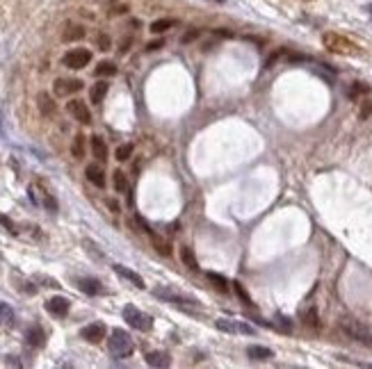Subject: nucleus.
<instances>
[{
	"label": "nucleus",
	"instance_id": "obj_1",
	"mask_svg": "<svg viewBox=\"0 0 372 369\" xmlns=\"http://www.w3.org/2000/svg\"><path fill=\"white\" fill-rule=\"evenodd\" d=\"M108 349H110V353H112L114 358H128V355L133 353V349H135L133 337H130L126 330L114 328L112 335H110V340H108Z\"/></svg>",
	"mask_w": 372,
	"mask_h": 369
},
{
	"label": "nucleus",
	"instance_id": "obj_2",
	"mask_svg": "<svg viewBox=\"0 0 372 369\" xmlns=\"http://www.w3.org/2000/svg\"><path fill=\"white\" fill-rule=\"evenodd\" d=\"M322 41L331 53H340V55H358L361 53L356 44H352L349 39H345V37H340V35H333V32H327V35L322 37Z\"/></svg>",
	"mask_w": 372,
	"mask_h": 369
},
{
	"label": "nucleus",
	"instance_id": "obj_3",
	"mask_svg": "<svg viewBox=\"0 0 372 369\" xmlns=\"http://www.w3.org/2000/svg\"><path fill=\"white\" fill-rule=\"evenodd\" d=\"M124 319L128 321L135 330H142V333H149V330L153 328V319H151L146 312L139 310V308H135V305H126L124 308Z\"/></svg>",
	"mask_w": 372,
	"mask_h": 369
},
{
	"label": "nucleus",
	"instance_id": "obj_4",
	"mask_svg": "<svg viewBox=\"0 0 372 369\" xmlns=\"http://www.w3.org/2000/svg\"><path fill=\"white\" fill-rule=\"evenodd\" d=\"M340 326H342V330H345L349 337H354V340L361 342V344L372 346V333L363 324H358V321H354V319H342Z\"/></svg>",
	"mask_w": 372,
	"mask_h": 369
},
{
	"label": "nucleus",
	"instance_id": "obj_5",
	"mask_svg": "<svg viewBox=\"0 0 372 369\" xmlns=\"http://www.w3.org/2000/svg\"><path fill=\"white\" fill-rule=\"evenodd\" d=\"M153 296H158V299L167 301V303H171V305H180V308H192V305L199 303V301L188 299V296L178 294V292H174V290H167V287H155Z\"/></svg>",
	"mask_w": 372,
	"mask_h": 369
},
{
	"label": "nucleus",
	"instance_id": "obj_6",
	"mask_svg": "<svg viewBox=\"0 0 372 369\" xmlns=\"http://www.w3.org/2000/svg\"><path fill=\"white\" fill-rule=\"evenodd\" d=\"M62 62H64V66L78 71V69H84V66L91 62V53L87 48H73V50H69V53L62 57Z\"/></svg>",
	"mask_w": 372,
	"mask_h": 369
},
{
	"label": "nucleus",
	"instance_id": "obj_7",
	"mask_svg": "<svg viewBox=\"0 0 372 369\" xmlns=\"http://www.w3.org/2000/svg\"><path fill=\"white\" fill-rule=\"evenodd\" d=\"M66 112H69L78 123H82V126H89L91 123V112L82 100H69V103H66Z\"/></svg>",
	"mask_w": 372,
	"mask_h": 369
},
{
	"label": "nucleus",
	"instance_id": "obj_8",
	"mask_svg": "<svg viewBox=\"0 0 372 369\" xmlns=\"http://www.w3.org/2000/svg\"><path fill=\"white\" fill-rule=\"evenodd\" d=\"M69 308H71V303L66 296H53V299L46 301V310L53 317H66L69 315Z\"/></svg>",
	"mask_w": 372,
	"mask_h": 369
},
{
	"label": "nucleus",
	"instance_id": "obj_9",
	"mask_svg": "<svg viewBox=\"0 0 372 369\" xmlns=\"http://www.w3.org/2000/svg\"><path fill=\"white\" fill-rule=\"evenodd\" d=\"M105 333H108V328H105L103 324H89V326H84L82 330H80V335H82V340L91 342V344H99V342L105 340Z\"/></svg>",
	"mask_w": 372,
	"mask_h": 369
},
{
	"label": "nucleus",
	"instance_id": "obj_10",
	"mask_svg": "<svg viewBox=\"0 0 372 369\" xmlns=\"http://www.w3.org/2000/svg\"><path fill=\"white\" fill-rule=\"evenodd\" d=\"M53 89H55V94H57V96H69V94L80 91V89H82V82H80V80H64V78H60V80H55Z\"/></svg>",
	"mask_w": 372,
	"mask_h": 369
},
{
	"label": "nucleus",
	"instance_id": "obj_11",
	"mask_svg": "<svg viewBox=\"0 0 372 369\" xmlns=\"http://www.w3.org/2000/svg\"><path fill=\"white\" fill-rule=\"evenodd\" d=\"M112 269H114V274H117V276H121L124 281H128L130 285L139 287V290L144 287V278H142V276H139V274H135L133 269H128V267H124V265H114Z\"/></svg>",
	"mask_w": 372,
	"mask_h": 369
},
{
	"label": "nucleus",
	"instance_id": "obj_12",
	"mask_svg": "<svg viewBox=\"0 0 372 369\" xmlns=\"http://www.w3.org/2000/svg\"><path fill=\"white\" fill-rule=\"evenodd\" d=\"M78 287L84 292V294L89 296H99L105 292V287L101 285V281H96V278H89V276H84V278H78Z\"/></svg>",
	"mask_w": 372,
	"mask_h": 369
},
{
	"label": "nucleus",
	"instance_id": "obj_13",
	"mask_svg": "<svg viewBox=\"0 0 372 369\" xmlns=\"http://www.w3.org/2000/svg\"><path fill=\"white\" fill-rule=\"evenodd\" d=\"M25 342L30 346H35V349H39V346H44L46 342V333L41 326H30L28 328V333H25Z\"/></svg>",
	"mask_w": 372,
	"mask_h": 369
},
{
	"label": "nucleus",
	"instance_id": "obj_14",
	"mask_svg": "<svg viewBox=\"0 0 372 369\" xmlns=\"http://www.w3.org/2000/svg\"><path fill=\"white\" fill-rule=\"evenodd\" d=\"M84 176H87V180H89L91 185H96V187H105V173L99 164H89V167L84 169Z\"/></svg>",
	"mask_w": 372,
	"mask_h": 369
},
{
	"label": "nucleus",
	"instance_id": "obj_15",
	"mask_svg": "<svg viewBox=\"0 0 372 369\" xmlns=\"http://www.w3.org/2000/svg\"><path fill=\"white\" fill-rule=\"evenodd\" d=\"M146 364L149 367H169L171 358L164 351H151V353H146Z\"/></svg>",
	"mask_w": 372,
	"mask_h": 369
},
{
	"label": "nucleus",
	"instance_id": "obj_16",
	"mask_svg": "<svg viewBox=\"0 0 372 369\" xmlns=\"http://www.w3.org/2000/svg\"><path fill=\"white\" fill-rule=\"evenodd\" d=\"M108 91H110V84L105 82V80H101V82H96L94 87H91V91H89V100H91L94 105L103 103V98L108 96Z\"/></svg>",
	"mask_w": 372,
	"mask_h": 369
},
{
	"label": "nucleus",
	"instance_id": "obj_17",
	"mask_svg": "<svg viewBox=\"0 0 372 369\" xmlns=\"http://www.w3.org/2000/svg\"><path fill=\"white\" fill-rule=\"evenodd\" d=\"M247 355L251 360H258V362H260V360L274 358V351L267 349V346H256V344H253V346H249V349H247Z\"/></svg>",
	"mask_w": 372,
	"mask_h": 369
},
{
	"label": "nucleus",
	"instance_id": "obj_18",
	"mask_svg": "<svg viewBox=\"0 0 372 369\" xmlns=\"http://www.w3.org/2000/svg\"><path fill=\"white\" fill-rule=\"evenodd\" d=\"M91 153H94V158L99 160V162H105V160H108V146H105V142L99 135L91 137Z\"/></svg>",
	"mask_w": 372,
	"mask_h": 369
},
{
	"label": "nucleus",
	"instance_id": "obj_19",
	"mask_svg": "<svg viewBox=\"0 0 372 369\" xmlns=\"http://www.w3.org/2000/svg\"><path fill=\"white\" fill-rule=\"evenodd\" d=\"M37 103H39V109H41V114H44V116H53L55 109H57V105L53 103V98H50L48 94H39Z\"/></svg>",
	"mask_w": 372,
	"mask_h": 369
},
{
	"label": "nucleus",
	"instance_id": "obj_20",
	"mask_svg": "<svg viewBox=\"0 0 372 369\" xmlns=\"http://www.w3.org/2000/svg\"><path fill=\"white\" fill-rule=\"evenodd\" d=\"M180 260H183V265L188 267V269L199 271V262H197V258H194V253H192L190 246H180Z\"/></svg>",
	"mask_w": 372,
	"mask_h": 369
},
{
	"label": "nucleus",
	"instance_id": "obj_21",
	"mask_svg": "<svg viewBox=\"0 0 372 369\" xmlns=\"http://www.w3.org/2000/svg\"><path fill=\"white\" fill-rule=\"evenodd\" d=\"M174 25H176L174 19H158V21H153V23H151V32H153V35H162V32L171 30Z\"/></svg>",
	"mask_w": 372,
	"mask_h": 369
},
{
	"label": "nucleus",
	"instance_id": "obj_22",
	"mask_svg": "<svg viewBox=\"0 0 372 369\" xmlns=\"http://www.w3.org/2000/svg\"><path fill=\"white\" fill-rule=\"evenodd\" d=\"M84 37V28H80V25H69V28L64 30V35H62V39L64 41H78Z\"/></svg>",
	"mask_w": 372,
	"mask_h": 369
},
{
	"label": "nucleus",
	"instance_id": "obj_23",
	"mask_svg": "<svg viewBox=\"0 0 372 369\" xmlns=\"http://www.w3.org/2000/svg\"><path fill=\"white\" fill-rule=\"evenodd\" d=\"M114 189H117L119 194H126V192L130 189L128 178H126L124 171H114Z\"/></svg>",
	"mask_w": 372,
	"mask_h": 369
},
{
	"label": "nucleus",
	"instance_id": "obj_24",
	"mask_svg": "<svg viewBox=\"0 0 372 369\" xmlns=\"http://www.w3.org/2000/svg\"><path fill=\"white\" fill-rule=\"evenodd\" d=\"M96 75H99V78L117 75V64H114V62H101V64L96 66Z\"/></svg>",
	"mask_w": 372,
	"mask_h": 369
},
{
	"label": "nucleus",
	"instance_id": "obj_25",
	"mask_svg": "<svg viewBox=\"0 0 372 369\" xmlns=\"http://www.w3.org/2000/svg\"><path fill=\"white\" fill-rule=\"evenodd\" d=\"M71 153H73V158H75V160L84 158V137H82V135H75V137H73V144H71Z\"/></svg>",
	"mask_w": 372,
	"mask_h": 369
},
{
	"label": "nucleus",
	"instance_id": "obj_26",
	"mask_svg": "<svg viewBox=\"0 0 372 369\" xmlns=\"http://www.w3.org/2000/svg\"><path fill=\"white\" fill-rule=\"evenodd\" d=\"M14 324V310L7 303H0V326Z\"/></svg>",
	"mask_w": 372,
	"mask_h": 369
},
{
	"label": "nucleus",
	"instance_id": "obj_27",
	"mask_svg": "<svg viewBox=\"0 0 372 369\" xmlns=\"http://www.w3.org/2000/svg\"><path fill=\"white\" fill-rule=\"evenodd\" d=\"M208 278L215 283V287H217L219 292H228V281H226V278H224V276L213 274V271H210V274H208Z\"/></svg>",
	"mask_w": 372,
	"mask_h": 369
},
{
	"label": "nucleus",
	"instance_id": "obj_28",
	"mask_svg": "<svg viewBox=\"0 0 372 369\" xmlns=\"http://www.w3.org/2000/svg\"><path fill=\"white\" fill-rule=\"evenodd\" d=\"M130 155H133V144H124V146L117 148V160H119V162L130 160Z\"/></svg>",
	"mask_w": 372,
	"mask_h": 369
},
{
	"label": "nucleus",
	"instance_id": "obj_29",
	"mask_svg": "<svg viewBox=\"0 0 372 369\" xmlns=\"http://www.w3.org/2000/svg\"><path fill=\"white\" fill-rule=\"evenodd\" d=\"M215 326H217L219 330H224V333H238V326H235V321L217 319V321H215Z\"/></svg>",
	"mask_w": 372,
	"mask_h": 369
},
{
	"label": "nucleus",
	"instance_id": "obj_30",
	"mask_svg": "<svg viewBox=\"0 0 372 369\" xmlns=\"http://www.w3.org/2000/svg\"><path fill=\"white\" fill-rule=\"evenodd\" d=\"M41 203H44V205L48 207L50 212H57V201H55V198L50 196L48 192H44V196H41Z\"/></svg>",
	"mask_w": 372,
	"mask_h": 369
},
{
	"label": "nucleus",
	"instance_id": "obj_31",
	"mask_svg": "<svg viewBox=\"0 0 372 369\" xmlns=\"http://www.w3.org/2000/svg\"><path fill=\"white\" fill-rule=\"evenodd\" d=\"M367 91H370V87H365V84H361V82H354V87L349 89V96L356 98L358 94H367Z\"/></svg>",
	"mask_w": 372,
	"mask_h": 369
},
{
	"label": "nucleus",
	"instance_id": "obj_32",
	"mask_svg": "<svg viewBox=\"0 0 372 369\" xmlns=\"http://www.w3.org/2000/svg\"><path fill=\"white\" fill-rule=\"evenodd\" d=\"M304 319H306V324L308 326H313V328H318V312H315V308H311V310L306 312V315H304Z\"/></svg>",
	"mask_w": 372,
	"mask_h": 369
},
{
	"label": "nucleus",
	"instance_id": "obj_33",
	"mask_svg": "<svg viewBox=\"0 0 372 369\" xmlns=\"http://www.w3.org/2000/svg\"><path fill=\"white\" fill-rule=\"evenodd\" d=\"M233 290L238 292V296H240V299L244 301V305H251V296H249L247 292L242 290V285H240V283H233Z\"/></svg>",
	"mask_w": 372,
	"mask_h": 369
},
{
	"label": "nucleus",
	"instance_id": "obj_34",
	"mask_svg": "<svg viewBox=\"0 0 372 369\" xmlns=\"http://www.w3.org/2000/svg\"><path fill=\"white\" fill-rule=\"evenodd\" d=\"M235 326H238V333H242V335H253V333H256L253 326L244 324V321H235Z\"/></svg>",
	"mask_w": 372,
	"mask_h": 369
},
{
	"label": "nucleus",
	"instance_id": "obj_35",
	"mask_svg": "<svg viewBox=\"0 0 372 369\" xmlns=\"http://www.w3.org/2000/svg\"><path fill=\"white\" fill-rule=\"evenodd\" d=\"M153 244H155V251H160L162 256H169V253H171V251H169V244H167V241H162V239H153Z\"/></svg>",
	"mask_w": 372,
	"mask_h": 369
},
{
	"label": "nucleus",
	"instance_id": "obj_36",
	"mask_svg": "<svg viewBox=\"0 0 372 369\" xmlns=\"http://www.w3.org/2000/svg\"><path fill=\"white\" fill-rule=\"evenodd\" d=\"M96 44H99V48H101V50H110V37H108V35H99Z\"/></svg>",
	"mask_w": 372,
	"mask_h": 369
},
{
	"label": "nucleus",
	"instance_id": "obj_37",
	"mask_svg": "<svg viewBox=\"0 0 372 369\" xmlns=\"http://www.w3.org/2000/svg\"><path fill=\"white\" fill-rule=\"evenodd\" d=\"M0 226H5L7 230L10 232H16V226H14V221H12V219H7V217H3V214H0Z\"/></svg>",
	"mask_w": 372,
	"mask_h": 369
},
{
	"label": "nucleus",
	"instance_id": "obj_38",
	"mask_svg": "<svg viewBox=\"0 0 372 369\" xmlns=\"http://www.w3.org/2000/svg\"><path fill=\"white\" fill-rule=\"evenodd\" d=\"M367 116H372V103H365L361 107V118H367Z\"/></svg>",
	"mask_w": 372,
	"mask_h": 369
},
{
	"label": "nucleus",
	"instance_id": "obj_39",
	"mask_svg": "<svg viewBox=\"0 0 372 369\" xmlns=\"http://www.w3.org/2000/svg\"><path fill=\"white\" fill-rule=\"evenodd\" d=\"M197 37H199V30H192V32H188V35H185V37H183V41H185V44H188V41L197 39Z\"/></svg>",
	"mask_w": 372,
	"mask_h": 369
},
{
	"label": "nucleus",
	"instance_id": "obj_40",
	"mask_svg": "<svg viewBox=\"0 0 372 369\" xmlns=\"http://www.w3.org/2000/svg\"><path fill=\"white\" fill-rule=\"evenodd\" d=\"M158 48H162V41H151V44L146 46V50H158Z\"/></svg>",
	"mask_w": 372,
	"mask_h": 369
},
{
	"label": "nucleus",
	"instance_id": "obj_41",
	"mask_svg": "<svg viewBox=\"0 0 372 369\" xmlns=\"http://www.w3.org/2000/svg\"><path fill=\"white\" fill-rule=\"evenodd\" d=\"M108 205L112 207V212H119V205H117V203H114V201H108Z\"/></svg>",
	"mask_w": 372,
	"mask_h": 369
},
{
	"label": "nucleus",
	"instance_id": "obj_42",
	"mask_svg": "<svg viewBox=\"0 0 372 369\" xmlns=\"http://www.w3.org/2000/svg\"><path fill=\"white\" fill-rule=\"evenodd\" d=\"M217 3H226V0H217Z\"/></svg>",
	"mask_w": 372,
	"mask_h": 369
}]
</instances>
